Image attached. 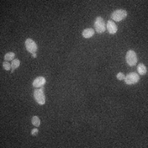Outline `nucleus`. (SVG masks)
<instances>
[{
	"instance_id": "obj_1",
	"label": "nucleus",
	"mask_w": 148,
	"mask_h": 148,
	"mask_svg": "<svg viewBox=\"0 0 148 148\" xmlns=\"http://www.w3.org/2000/svg\"><path fill=\"white\" fill-rule=\"evenodd\" d=\"M128 16V12L124 9H118L112 12L111 14V20L114 22H121L124 19H125Z\"/></svg>"
},
{
	"instance_id": "obj_8",
	"label": "nucleus",
	"mask_w": 148,
	"mask_h": 148,
	"mask_svg": "<svg viewBox=\"0 0 148 148\" xmlns=\"http://www.w3.org/2000/svg\"><path fill=\"white\" fill-rule=\"evenodd\" d=\"M46 80L44 77H37L33 81V86L34 87H42L45 84Z\"/></svg>"
},
{
	"instance_id": "obj_3",
	"label": "nucleus",
	"mask_w": 148,
	"mask_h": 148,
	"mask_svg": "<svg viewBox=\"0 0 148 148\" xmlns=\"http://www.w3.org/2000/svg\"><path fill=\"white\" fill-rule=\"evenodd\" d=\"M126 62L129 66H134L137 62V57L135 51L133 50H128L126 54Z\"/></svg>"
},
{
	"instance_id": "obj_9",
	"label": "nucleus",
	"mask_w": 148,
	"mask_h": 148,
	"mask_svg": "<svg viewBox=\"0 0 148 148\" xmlns=\"http://www.w3.org/2000/svg\"><path fill=\"white\" fill-rule=\"evenodd\" d=\"M81 35H82V36H83L84 38L88 39V38H91V37H92V36L95 35V31H94V29H92V28L85 29V30H83V31H82Z\"/></svg>"
},
{
	"instance_id": "obj_6",
	"label": "nucleus",
	"mask_w": 148,
	"mask_h": 148,
	"mask_svg": "<svg viewBox=\"0 0 148 148\" xmlns=\"http://www.w3.org/2000/svg\"><path fill=\"white\" fill-rule=\"evenodd\" d=\"M25 45H26V50L29 53L35 54V52L37 50V45L34 40L32 39H30V38L26 39V42H25Z\"/></svg>"
},
{
	"instance_id": "obj_4",
	"label": "nucleus",
	"mask_w": 148,
	"mask_h": 148,
	"mask_svg": "<svg viewBox=\"0 0 148 148\" xmlns=\"http://www.w3.org/2000/svg\"><path fill=\"white\" fill-rule=\"evenodd\" d=\"M34 98L35 101L39 105H42L45 103V96L42 89H35L34 91Z\"/></svg>"
},
{
	"instance_id": "obj_7",
	"label": "nucleus",
	"mask_w": 148,
	"mask_h": 148,
	"mask_svg": "<svg viewBox=\"0 0 148 148\" xmlns=\"http://www.w3.org/2000/svg\"><path fill=\"white\" fill-rule=\"evenodd\" d=\"M106 27H107V31H109V33L111 35L115 34L117 32V30H118L116 24L112 20H109L107 22V26Z\"/></svg>"
},
{
	"instance_id": "obj_12",
	"label": "nucleus",
	"mask_w": 148,
	"mask_h": 148,
	"mask_svg": "<svg viewBox=\"0 0 148 148\" xmlns=\"http://www.w3.org/2000/svg\"><path fill=\"white\" fill-rule=\"evenodd\" d=\"M12 65V73H13V71L15 69H17L19 66H20V60L19 59H14L12 60L11 63Z\"/></svg>"
},
{
	"instance_id": "obj_14",
	"label": "nucleus",
	"mask_w": 148,
	"mask_h": 148,
	"mask_svg": "<svg viewBox=\"0 0 148 148\" xmlns=\"http://www.w3.org/2000/svg\"><path fill=\"white\" fill-rule=\"evenodd\" d=\"M3 69H5V70H10L12 68V65L10 64V63H8L7 61H5V62H3Z\"/></svg>"
},
{
	"instance_id": "obj_2",
	"label": "nucleus",
	"mask_w": 148,
	"mask_h": 148,
	"mask_svg": "<svg viewBox=\"0 0 148 148\" xmlns=\"http://www.w3.org/2000/svg\"><path fill=\"white\" fill-rule=\"evenodd\" d=\"M94 26L96 29V31L97 33H100V34L105 32L106 30V26H105V21L101 17H97L96 18L95 22H94Z\"/></svg>"
},
{
	"instance_id": "obj_5",
	"label": "nucleus",
	"mask_w": 148,
	"mask_h": 148,
	"mask_svg": "<svg viewBox=\"0 0 148 148\" xmlns=\"http://www.w3.org/2000/svg\"><path fill=\"white\" fill-rule=\"evenodd\" d=\"M140 79L139 74L136 73H128L124 78L125 83L127 85H133L138 82V81Z\"/></svg>"
},
{
	"instance_id": "obj_16",
	"label": "nucleus",
	"mask_w": 148,
	"mask_h": 148,
	"mask_svg": "<svg viewBox=\"0 0 148 148\" xmlns=\"http://www.w3.org/2000/svg\"><path fill=\"white\" fill-rule=\"evenodd\" d=\"M38 132H39V130H38V128H33L32 130H31V135L32 136H36L37 134H38Z\"/></svg>"
},
{
	"instance_id": "obj_10",
	"label": "nucleus",
	"mask_w": 148,
	"mask_h": 148,
	"mask_svg": "<svg viewBox=\"0 0 148 148\" xmlns=\"http://www.w3.org/2000/svg\"><path fill=\"white\" fill-rule=\"evenodd\" d=\"M137 72L140 75H145L147 73V68L143 63H140L137 66Z\"/></svg>"
},
{
	"instance_id": "obj_11",
	"label": "nucleus",
	"mask_w": 148,
	"mask_h": 148,
	"mask_svg": "<svg viewBox=\"0 0 148 148\" xmlns=\"http://www.w3.org/2000/svg\"><path fill=\"white\" fill-rule=\"evenodd\" d=\"M14 58H15V54L13 52H8L4 56V59L5 61H12V60H14Z\"/></svg>"
},
{
	"instance_id": "obj_17",
	"label": "nucleus",
	"mask_w": 148,
	"mask_h": 148,
	"mask_svg": "<svg viewBox=\"0 0 148 148\" xmlns=\"http://www.w3.org/2000/svg\"><path fill=\"white\" fill-rule=\"evenodd\" d=\"M32 57L36 58V54H32Z\"/></svg>"
},
{
	"instance_id": "obj_13",
	"label": "nucleus",
	"mask_w": 148,
	"mask_h": 148,
	"mask_svg": "<svg viewBox=\"0 0 148 148\" xmlns=\"http://www.w3.org/2000/svg\"><path fill=\"white\" fill-rule=\"evenodd\" d=\"M31 123L35 127H40V119L38 116H34L31 119Z\"/></svg>"
},
{
	"instance_id": "obj_15",
	"label": "nucleus",
	"mask_w": 148,
	"mask_h": 148,
	"mask_svg": "<svg viewBox=\"0 0 148 148\" xmlns=\"http://www.w3.org/2000/svg\"><path fill=\"white\" fill-rule=\"evenodd\" d=\"M125 78V75L123 73H119L117 74V79L119 80V81H122V80H124Z\"/></svg>"
}]
</instances>
